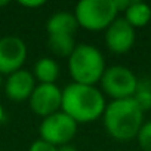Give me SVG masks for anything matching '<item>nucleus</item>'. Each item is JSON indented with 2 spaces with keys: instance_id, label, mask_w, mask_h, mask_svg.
<instances>
[{
  "instance_id": "nucleus-1",
  "label": "nucleus",
  "mask_w": 151,
  "mask_h": 151,
  "mask_svg": "<svg viewBox=\"0 0 151 151\" xmlns=\"http://www.w3.org/2000/svg\"><path fill=\"white\" fill-rule=\"evenodd\" d=\"M105 107V95L96 86L73 82L62 89L61 111L68 114L77 124L98 120L102 117Z\"/></svg>"
},
{
  "instance_id": "nucleus-2",
  "label": "nucleus",
  "mask_w": 151,
  "mask_h": 151,
  "mask_svg": "<svg viewBox=\"0 0 151 151\" xmlns=\"http://www.w3.org/2000/svg\"><path fill=\"white\" fill-rule=\"evenodd\" d=\"M104 127L117 141H129L136 138L144 124V111L133 98L117 99L107 104L102 114Z\"/></svg>"
},
{
  "instance_id": "nucleus-3",
  "label": "nucleus",
  "mask_w": 151,
  "mask_h": 151,
  "mask_svg": "<svg viewBox=\"0 0 151 151\" xmlns=\"http://www.w3.org/2000/svg\"><path fill=\"white\" fill-rule=\"evenodd\" d=\"M105 70L104 55L93 45H77L68 56V73L74 83L95 86L101 82Z\"/></svg>"
},
{
  "instance_id": "nucleus-4",
  "label": "nucleus",
  "mask_w": 151,
  "mask_h": 151,
  "mask_svg": "<svg viewBox=\"0 0 151 151\" xmlns=\"http://www.w3.org/2000/svg\"><path fill=\"white\" fill-rule=\"evenodd\" d=\"M117 15L114 0H80L74 9L79 27L89 31L107 30L117 19Z\"/></svg>"
},
{
  "instance_id": "nucleus-5",
  "label": "nucleus",
  "mask_w": 151,
  "mask_h": 151,
  "mask_svg": "<svg viewBox=\"0 0 151 151\" xmlns=\"http://www.w3.org/2000/svg\"><path fill=\"white\" fill-rule=\"evenodd\" d=\"M99 83H101L102 93L113 98V101L133 98L138 88L136 76L130 68L124 65L108 67L104 71Z\"/></svg>"
},
{
  "instance_id": "nucleus-6",
  "label": "nucleus",
  "mask_w": 151,
  "mask_h": 151,
  "mask_svg": "<svg viewBox=\"0 0 151 151\" xmlns=\"http://www.w3.org/2000/svg\"><path fill=\"white\" fill-rule=\"evenodd\" d=\"M77 127H79V124L68 114H65L64 111H58V113H53L42 120L40 127H39L40 139H43L55 147L67 145L76 136Z\"/></svg>"
},
{
  "instance_id": "nucleus-7",
  "label": "nucleus",
  "mask_w": 151,
  "mask_h": 151,
  "mask_svg": "<svg viewBox=\"0 0 151 151\" xmlns=\"http://www.w3.org/2000/svg\"><path fill=\"white\" fill-rule=\"evenodd\" d=\"M27 45L18 36L0 39V76H9L24 67L27 59Z\"/></svg>"
},
{
  "instance_id": "nucleus-8",
  "label": "nucleus",
  "mask_w": 151,
  "mask_h": 151,
  "mask_svg": "<svg viewBox=\"0 0 151 151\" xmlns=\"http://www.w3.org/2000/svg\"><path fill=\"white\" fill-rule=\"evenodd\" d=\"M30 108L34 114L40 117H47L53 113L61 111L62 105V89L55 85H36V89L33 91L30 99H28Z\"/></svg>"
},
{
  "instance_id": "nucleus-9",
  "label": "nucleus",
  "mask_w": 151,
  "mask_h": 151,
  "mask_svg": "<svg viewBox=\"0 0 151 151\" xmlns=\"http://www.w3.org/2000/svg\"><path fill=\"white\" fill-rule=\"evenodd\" d=\"M135 28L124 18L117 17V19L105 30V45L117 55L129 52L135 45Z\"/></svg>"
},
{
  "instance_id": "nucleus-10",
  "label": "nucleus",
  "mask_w": 151,
  "mask_h": 151,
  "mask_svg": "<svg viewBox=\"0 0 151 151\" xmlns=\"http://www.w3.org/2000/svg\"><path fill=\"white\" fill-rule=\"evenodd\" d=\"M5 93L11 101L15 102H22L28 101L33 91L36 89V79L31 71L21 68L12 74L8 76L3 85Z\"/></svg>"
},
{
  "instance_id": "nucleus-11",
  "label": "nucleus",
  "mask_w": 151,
  "mask_h": 151,
  "mask_svg": "<svg viewBox=\"0 0 151 151\" xmlns=\"http://www.w3.org/2000/svg\"><path fill=\"white\" fill-rule=\"evenodd\" d=\"M77 28H79V22L76 19L74 14L67 12V11L53 14L46 22L47 34H71V36H74Z\"/></svg>"
},
{
  "instance_id": "nucleus-12",
  "label": "nucleus",
  "mask_w": 151,
  "mask_h": 151,
  "mask_svg": "<svg viewBox=\"0 0 151 151\" xmlns=\"http://www.w3.org/2000/svg\"><path fill=\"white\" fill-rule=\"evenodd\" d=\"M34 79L42 85H55L59 77V64L47 56L40 58L33 68Z\"/></svg>"
},
{
  "instance_id": "nucleus-13",
  "label": "nucleus",
  "mask_w": 151,
  "mask_h": 151,
  "mask_svg": "<svg viewBox=\"0 0 151 151\" xmlns=\"http://www.w3.org/2000/svg\"><path fill=\"white\" fill-rule=\"evenodd\" d=\"M135 30L145 27L150 21H151V8L139 0H133L130 3V6L124 11V17H123Z\"/></svg>"
},
{
  "instance_id": "nucleus-14",
  "label": "nucleus",
  "mask_w": 151,
  "mask_h": 151,
  "mask_svg": "<svg viewBox=\"0 0 151 151\" xmlns=\"http://www.w3.org/2000/svg\"><path fill=\"white\" fill-rule=\"evenodd\" d=\"M47 45L56 56L62 58H68L77 46L74 42V36L71 34H49Z\"/></svg>"
},
{
  "instance_id": "nucleus-15",
  "label": "nucleus",
  "mask_w": 151,
  "mask_h": 151,
  "mask_svg": "<svg viewBox=\"0 0 151 151\" xmlns=\"http://www.w3.org/2000/svg\"><path fill=\"white\" fill-rule=\"evenodd\" d=\"M133 99L142 111L151 108V80L148 79L138 80V88L133 95Z\"/></svg>"
},
{
  "instance_id": "nucleus-16",
  "label": "nucleus",
  "mask_w": 151,
  "mask_h": 151,
  "mask_svg": "<svg viewBox=\"0 0 151 151\" xmlns=\"http://www.w3.org/2000/svg\"><path fill=\"white\" fill-rule=\"evenodd\" d=\"M136 139L142 151H151V122H145L141 126Z\"/></svg>"
},
{
  "instance_id": "nucleus-17",
  "label": "nucleus",
  "mask_w": 151,
  "mask_h": 151,
  "mask_svg": "<svg viewBox=\"0 0 151 151\" xmlns=\"http://www.w3.org/2000/svg\"><path fill=\"white\" fill-rule=\"evenodd\" d=\"M28 151H58V147H55L43 139H37L30 145Z\"/></svg>"
},
{
  "instance_id": "nucleus-18",
  "label": "nucleus",
  "mask_w": 151,
  "mask_h": 151,
  "mask_svg": "<svg viewBox=\"0 0 151 151\" xmlns=\"http://www.w3.org/2000/svg\"><path fill=\"white\" fill-rule=\"evenodd\" d=\"M18 5L27 9H37V8L45 6V2L43 0H19Z\"/></svg>"
},
{
  "instance_id": "nucleus-19",
  "label": "nucleus",
  "mask_w": 151,
  "mask_h": 151,
  "mask_svg": "<svg viewBox=\"0 0 151 151\" xmlns=\"http://www.w3.org/2000/svg\"><path fill=\"white\" fill-rule=\"evenodd\" d=\"M58 151H77V148L73 147V145H70V144H67V145L58 147Z\"/></svg>"
},
{
  "instance_id": "nucleus-20",
  "label": "nucleus",
  "mask_w": 151,
  "mask_h": 151,
  "mask_svg": "<svg viewBox=\"0 0 151 151\" xmlns=\"http://www.w3.org/2000/svg\"><path fill=\"white\" fill-rule=\"evenodd\" d=\"M3 120H5V110H3V105L0 104V124H2Z\"/></svg>"
},
{
  "instance_id": "nucleus-21",
  "label": "nucleus",
  "mask_w": 151,
  "mask_h": 151,
  "mask_svg": "<svg viewBox=\"0 0 151 151\" xmlns=\"http://www.w3.org/2000/svg\"><path fill=\"white\" fill-rule=\"evenodd\" d=\"M3 85H5V82H3V77H2V76H0V91H2Z\"/></svg>"
},
{
  "instance_id": "nucleus-22",
  "label": "nucleus",
  "mask_w": 151,
  "mask_h": 151,
  "mask_svg": "<svg viewBox=\"0 0 151 151\" xmlns=\"http://www.w3.org/2000/svg\"><path fill=\"white\" fill-rule=\"evenodd\" d=\"M9 5V2H6V0H3V2H0V8L2 6H8Z\"/></svg>"
}]
</instances>
